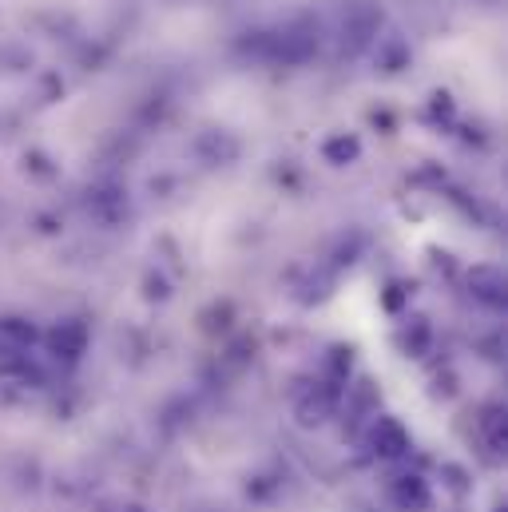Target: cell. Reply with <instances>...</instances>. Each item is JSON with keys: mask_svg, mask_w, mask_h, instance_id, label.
Here are the masks:
<instances>
[{"mask_svg": "<svg viewBox=\"0 0 508 512\" xmlns=\"http://www.w3.org/2000/svg\"><path fill=\"white\" fill-rule=\"evenodd\" d=\"M374 449H378L381 457L401 453V449H405V433H401L393 421H378V429H374Z\"/></svg>", "mask_w": 508, "mask_h": 512, "instance_id": "obj_1", "label": "cell"}]
</instances>
